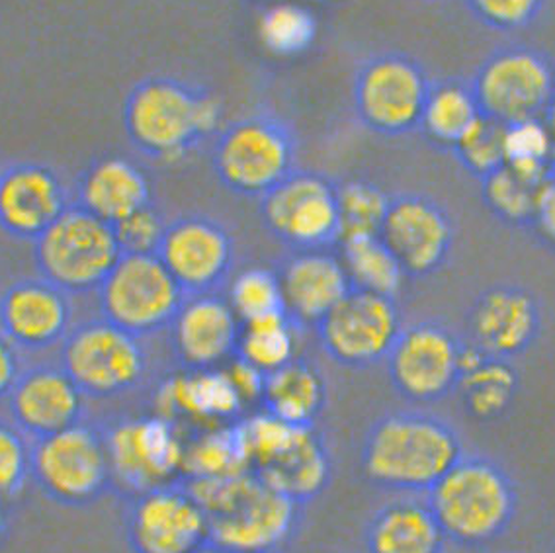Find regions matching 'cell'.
<instances>
[{
	"label": "cell",
	"mask_w": 555,
	"mask_h": 553,
	"mask_svg": "<svg viewBox=\"0 0 555 553\" xmlns=\"http://www.w3.org/2000/svg\"><path fill=\"white\" fill-rule=\"evenodd\" d=\"M464 452L456 428L425 411H393L377 419L362 446L370 484L396 493H428Z\"/></svg>",
	"instance_id": "cell-1"
},
{
	"label": "cell",
	"mask_w": 555,
	"mask_h": 553,
	"mask_svg": "<svg viewBox=\"0 0 555 553\" xmlns=\"http://www.w3.org/2000/svg\"><path fill=\"white\" fill-rule=\"evenodd\" d=\"M182 484L208 516V543L218 552L270 553L294 530L299 504L250 472Z\"/></svg>",
	"instance_id": "cell-2"
},
{
	"label": "cell",
	"mask_w": 555,
	"mask_h": 553,
	"mask_svg": "<svg viewBox=\"0 0 555 553\" xmlns=\"http://www.w3.org/2000/svg\"><path fill=\"white\" fill-rule=\"evenodd\" d=\"M218 100L189 82L153 77L135 85L124 104V128L133 147L157 160H179L216 133Z\"/></svg>",
	"instance_id": "cell-3"
},
{
	"label": "cell",
	"mask_w": 555,
	"mask_h": 553,
	"mask_svg": "<svg viewBox=\"0 0 555 553\" xmlns=\"http://www.w3.org/2000/svg\"><path fill=\"white\" fill-rule=\"evenodd\" d=\"M447 540L460 545L495 542L515 520L518 491L505 467L479 454H464L427 493Z\"/></svg>",
	"instance_id": "cell-4"
},
{
	"label": "cell",
	"mask_w": 555,
	"mask_h": 553,
	"mask_svg": "<svg viewBox=\"0 0 555 553\" xmlns=\"http://www.w3.org/2000/svg\"><path fill=\"white\" fill-rule=\"evenodd\" d=\"M247 472L294 503L315 499L327 487L331 458L313 426H296L267 411L235 423Z\"/></svg>",
	"instance_id": "cell-5"
},
{
	"label": "cell",
	"mask_w": 555,
	"mask_h": 553,
	"mask_svg": "<svg viewBox=\"0 0 555 553\" xmlns=\"http://www.w3.org/2000/svg\"><path fill=\"white\" fill-rule=\"evenodd\" d=\"M121 255L114 226L79 204H70L34 241L40 276L69 296L99 292Z\"/></svg>",
	"instance_id": "cell-6"
},
{
	"label": "cell",
	"mask_w": 555,
	"mask_h": 553,
	"mask_svg": "<svg viewBox=\"0 0 555 553\" xmlns=\"http://www.w3.org/2000/svg\"><path fill=\"white\" fill-rule=\"evenodd\" d=\"M481 116L501 126L545 121L555 104V63L532 46H505L469 80Z\"/></svg>",
	"instance_id": "cell-7"
},
{
	"label": "cell",
	"mask_w": 555,
	"mask_h": 553,
	"mask_svg": "<svg viewBox=\"0 0 555 553\" xmlns=\"http://www.w3.org/2000/svg\"><path fill=\"white\" fill-rule=\"evenodd\" d=\"M211 160L225 189L262 198L296 170V138L276 116L253 114L219 133Z\"/></svg>",
	"instance_id": "cell-8"
},
{
	"label": "cell",
	"mask_w": 555,
	"mask_h": 553,
	"mask_svg": "<svg viewBox=\"0 0 555 553\" xmlns=\"http://www.w3.org/2000/svg\"><path fill=\"white\" fill-rule=\"evenodd\" d=\"M30 477L53 503H96L114 487L104 430L80 421L57 435L34 440Z\"/></svg>",
	"instance_id": "cell-9"
},
{
	"label": "cell",
	"mask_w": 555,
	"mask_h": 553,
	"mask_svg": "<svg viewBox=\"0 0 555 553\" xmlns=\"http://www.w3.org/2000/svg\"><path fill=\"white\" fill-rule=\"evenodd\" d=\"M61 368L85 397L106 399L128 394L147 372L141 338L104 317L73 326L61 343Z\"/></svg>",
	"instance_id": "cell-10"
},
{
	"label": "cell",
	"mask_w": 555,
	"mask_h": 553,
	"mask_svg": "<svg viewBox=\"0 0 555 553\" xmlns=\"http://www.w3.org/2000/svg\"><path fill=\"white\" fill-rule=\"evenodd\" d=\"M96 294L100 317L139 338L169 329L189 297L155 253L121 255Z\"/></svg>",
	"instance_id": "cell-11"
},
{
	"label": "cell",
	"mask_w": 555,
	"mask_h": 553,
	"mask_svg": "<svg viewBox=\"0 0 555 553\" xmlns=\"http://www.w3.org/2000/svg\"><path fill=\"white\" fill-rule=\"evenodd\" d=\"M433 80L405 53H377L360 65L354 110L364 128L384 138H401L421 126Z\"/></svg>",
	"instance_id": "cell-12"
},
{
	"label": "cell",
	"mask_w": 555,
	"mask_h": 553,
	"mask_svg": "<svg viewBox=\"0 0 555 553\" xmlns=\"http://www.w3.org/2000/svg\"><path fill=\"white\" fill-rule=\"evenodd\" d=\"M466 340L450 326L423 319L403 325L386 358L387 376L411 403H437L456 391Z\"/></svg>",
	"instance_id": "cell-13"
},
{
	"label": "cell",
	"mask_w": 555,
	"mask_h": 553,
	"mask_svg": "<svg viewBox=\"0 0 555 553\" xmlns=\"http://www.w3.org/2000/svg\"><path fill=\"white\" fill-rule=\"evenodd\" d=\"M260 216L294 250H327L343 237L337 184L319 172L296 168L260 198Z\"/></svg>",
	"instance_id": "cell-14"
},
{
	"label": "cell",
	"mask_w": 555,
	"mask_h": 553,
	"mask_svg": "<svg viewBox=\"0 0 555 553\" xmlns=\"http://www.w3.org/2000/svg\"><path fill=\"white\" fill-rule=\"evenodd\" d=\"M403 325L396 297L352 286L315 331L331 360L364 370L386 362Z\"/></svg>",
	"instance_id": "cell-15"
},
{
	"label": "cell",
	"mask_w": 555,
	"mask_h": 553,
	"mask_svg": "<svg viewBox=\"0 0 555 553\" xmlns=\"http://www.w3.org/2000/svg\"><path fill=\"white\" fill-rule=\"evenodd\" d=\"M104 436L112 481L131 497L175 484L182 475L184 442L169 419L155 415L119 421L104 430Z\"/></svg>",
	"instance_id": "cell-16"
},
{
	"label": "cell",
	"mask_w": 555,
	"mask_h": 553,
	"mask_svg": "<svg viewBox=\"0 0 555 553\" xmlns=\"http://www.w3.org/2000/svg\"><path fill=\"white\" fill-rule=\"evenodd\" d=\"M208 538V516L182 481L133 497L128 514L133 553H194Z\"/></svg>",
	"instance_id": "cell-17"
},
{
	"label": "cell",
	"mask_w": 555,
	"mask_h": 553,
	"mask_svg": "<svg viewBox=\"0 0 555 553\" xmlns=\"http://www.w3.org/2000/svg\"><path fill=\"white\" fill-rule=\"evenodd\" d=\"M379 239L406 278H427L447 265L454 247V223L437 200L397 194L389 198Z\"/></svg>",
	"instance_id": "cell-18"
},
{
	"label": "cell",
	"mask_w": 555,
	"mask_h": 553,
	"mask_svg": "<svg viewBox=\"0 0 555 553\" xmlns=\"http://www.w3.org/2000/svg\"><path fill=\"white\" fill-rule=\"evenodd\" d=\"M155 255L186 296L218 292L235 257L228 229L206 216H184L167 223Z\"/></svg>",
	"instance_id": "cell-19"
},
{
	"label": "cell",
	"mask_w": 555,
	"mask_h": 553,
	"mask_svg": "<svg viewBox=\"0 0 555 553\" xmlns=\"http://www.w3.org/2000/svg\"><path fill=\"white\" fill-rule=\"evenodd\" d=\"M467 345L501 360L528 352L542 329V309L530 290L499 284L474 299L466 317Z\"/></svg>",
	"instance_id": "cell-20"
},
{
	"label": "cell",
	"mask_w": 555,
	"mask_h": 553,
	"mask_svg": "<svg viewBox=\"0 0 555 553\" xmlns=\"http://www.w3.org/2000/svg\"><path fill=\"white\" fill-rule=\"evenodd\" d=\"M70 329V296L46 278H22L0 294V333L18 350H48Z\"/></svg>",
	"instance_id": "cell-21"
},
{
	"label": "cell",
	"mask_w": 555,
	"mask_h": 553,
	"mask_svg": "<svg viewBox=\"0 0 555 553\" xmlns=\"http://www.w3.org/2000/svg\"><path fill=\"white\" fill-rule=\"evenodd\" d=\"M169 331L184 370H214L237 352L241 321L229 299L211 292L186 297Z\"/></svg>",
	"instance_id": "cell-22"
},
{
	"label": "cell",
	"mask_w": 555,
	"mask_h": 553,
	"mask_svg": "<svg viewBox=\"0 0 555 553\" xmlns=\"http://www.w3.org/2000/svg\"><path fill=\"white\" fill-rule=\"evenodd\" d=\"M7 401L12 423L31 442L77 425L85 413V396L61 365L22 370Z\"/></svg>",
	"instance_id": "cell-23"
},
{
	"label": "cell",
	"mask_w": 555,
	"mask_h": 553,
	"mask_svg": "<svg viewBox=\"0 0 555 553\" xmlns=\"http://www.w3.org/2000/svg\"><path fill=\"white\" fill-rule=\"evenodd\" d=\"M69 206L53 168L18 163L0 172V229L11 237L34 243Z\"/></svg>",
	"instance_id": "cell-24"
},
{
	"label": "cell",
	"mask_w": 555,
	"mask_h": 553,
	"mask_svg": "<svg viewBox=\"0 0 555 553\" xmlns=\"http://www.w3.org/2000/svg\"><path fill=\"white\" fill-rule=\"evenodd\" d=\"M284 309L296 325H318L352 290L347 268L328 250H294L278 272Z\"/></svg>",
	"instance_id": "cell-25"
},
{
	"label": "cell",
	"mask_w": 555,
	"mask_h": 553,
	"mask_svg": "<svg viewBox=\"0 0 555 553\" xmlns=\"http://www.w3.org/2000/svg\"><path fill=\"white\" fill-rule=\"evenodd\" d=\"M75 204L116 226L153 204L150 178L129 158H99L79 178Z\"/></svg>",
	"instance_id": "cell-26"
},
{
	"label": "cell",
	"mask_w": 555,
	"mask_h": 553,
	"mask_svg": "<svg viewBox=\"0 0 555 553\" xmlns=\"http://www.w3.org/2000/svg\"><path fill=\"white\" fill-rule=\"evenodd\" d=\"M245 401L225 370H184L159 389V415L175 423L189 416L214 426L225 425L241 413Z\"/></svg>",
	"instance_id": "cell-27"
},
{
	"label": "cell",
	"mask_w": 555,
	"mask_h": 553,
	"mask_svg": "<svg viewBox=\"0 0 555 553\" xmlns=\"http://www.w3.org/2000/svg\"><path fill=\"white\" fill-rule=\"evenodd\" d=\"M444 540L427 501L416 499L384 504L366 528L367 553H442Z\"/></svg>",
	"instance_id": "cell-28"
},
{
	"label": "cell",
	"mask_w": 555,
	"mask_h": 553,
	"mask_svg": "<svg viewBox=\"0 0 555 553\" xmlns=\"http://www.w3.org/2000/svg\"><path fill=\"white\" fill-rule=\"evenodd\" d=\"M264 411L284 423L313 426L327 401V384L315 365L296 358L264 377Z\"/></svg>",
	"instance_id": "cell-29"
},
{
	"label": "cell",
	"mask_w": 555,
	"mask_h": 553,
	"mask_svg": "<svg viewBox=\"0 0 555 553\" xmlns=\"http://www.w3.org/2000/svg\"><path fill=\"white\" fill-rule=\"evenodd\" d=\"M520 377L511 360L483 355L466 343L462 377L456 391L467 415L477 421H495L513 406Z\"/></svg>",
	"instance_id": "cell-30"
},
{
	"label": "cell",
	"mask_w": 555,
	"mask_h": 553,
	"mask_svg": "<svg viewBox=\"0 0 555 553\" xmlns=\"http://www.w3.org/2000/svg\"><path fill=\"white\" fill-rule=\"evenodd\" d=\"M479 116L481 112L469 82L433 80L418 129L435 147L452 151Z\"/></svg>",
	"instance_id": "cell-31"
},
{
	"label": "cell",
	"mask_w": 555,
	"mask_h": 553,
	"mask_svg": "<svg viewBox=\"0 0 555 553\" xmlns=\"http://www.w3.org/2000/svg\"><path fill=\"white\" fill-rule=\"evenodd\" d=\"M338 245L340 260L347 268L352 286L384 296L396 297L399 294L405 282V272L379 235L343 239Z\"/></svg>",
	"instance_id": "cell-32"
},
{
	"label": "cell",
	"mask_w": 555,
	"mask_h": 553,
	"mask_svg": "<svg viewBox=\"0 0 555 553\" xmlns=\"http://www.w3.org/2000/svg\"><path fill=\"white\" fill-rule=\"evenodd\" d=\"M296 329L298 325L289 319L288 313L241 323L235 356L268 376L298 358Z\"/></svg>",
	"instance_id": "cell-33"
},
{
	"label": "cell",
	"mask_w": 555,
	"mask_h": 553,
	"mask_svg": "<svg viewBox=\"0 0 555 553\" xmlns=\"http://www.w3.org/2000/svg\"><path fill=\"white\" fill-rule=\"evenodd\" d=\"M247 472L237 430L233 425L211 426L184 445L182 479H218Z\"/></svg>",
	"instance_id": "cell-34"
},
{
	"label": "cell",
	"mask_w": 555,
	"mask_h": 553,
	"mask_svg": "<svg viewBox=\"0 0 555 553\" xmlns=\"http://www.w3.org/2000/svg\"><path fill=\"white\" fill-rule=\"evenodd\" d=\"M481 182V198L487 209L511 228H530L534 218L535 194L540 184L503 165Z\"/></svg>",
	"instance_id": "cell-35"
},
{
	"label": "cell",
	"mask_w": 555,
	"mask_h": 553,
	"mask_svg": "<svg viewBox=\"0 0 555 553\" xmlns=\"http://www.w3.org/2000/svg\"><path fill=\"white\" fill-rule=\"evenodd\" d=\"M338 211L343 239L379 235L389 198L384 190L367 180H347L337 184Z\"/></svg>",
	"instance_id": "cell-36"
},
{
	"label": "cell",
	"mask_w": 555,
	"mask_h": 553,
	"mask_svg": "<svg viewBox=\"0 0 555 553\" xmlns=\"http://www.w3.org/2000/svg\"><path fill=\"white\" fill-rule=\"evenodd\" d=\"M228 299L241 323L286 313L280 278L267 268H250L241 272L231 282Z\"/></svg>",
	"instance_id": "cell-37"
},
{
	"label": "cell",
	"mask_w": 555,
	"mask_h": 553,
	"mask_svg": "<svg viewBox=\"0 0 555 553\" xmlns=\"http://www.w3.org/2000/svg\"><path fill=\"white\" fill-rule=\"evenodd\" d=\"M260 38L276 55H298L315 38V21L311 12L298 4H276L260 21Z\"/></svg>",
	"instance_id": "cell-38"
},
{
	"label": "cell",
	"mask_w": 555,
	"mask_h": 553,
	"mask_svg": "<svg viewBox=\"0 0 555 553\" xmlns=\"http://www.w3.org/2000/svg\"><path fill=\"white\" fill-rule=\"evenodd\" d=\"M452 153L472 177L477 180L486 178L506 163L505 126L479 116L476 124L467 129L466 136L457 141Z\"/></svg>",
	"instance_id": "cell-39"
},
{
	"label": "cell",
	"mask_w": 555,
	"mask_h": 553,
	"mask_svg": "<svg viewBox=\"0 0 555 553\" xmlns=\"http://www.w3.org/2000/svg\"><path fill=\"white\" fill-rule=\"evenodd\" d=\"M14 423L0 421V501L21 493L30 479L31 445Z\"/></svg>",
	"instance_id": "cell-40"
},
{
	"label": "cell",
	"mask_w": 555,
	"mask_h": 553,
	"mask_svg": "<svg viewBox=\"0 0 555 553\" xmlns=\"http://www.w3.org/2000/svg\"><path fill=\"white\" fill-rule=\"evenodd\" d=\"M467 9L487 28L525 30L544 11L545 0H466Z\"/></svg>",
	"instance_id": "cell-41"
},
{
	"label": "cell",
	"mask_w": 555,
	"mask_h": 553,
	"mask_svg": "<svg viewBox=\"0 0 555 553\" xmlns=\"http://www.w3.org/2000/svg\"><path fill=\"white\" fill-rule=\"evenodd\" d=\"M165 229H167V221L153 204L147 208L139 209L114 226L124 255L157 253Z\"/></svg>",
	"instance_id": "cell-42"
},
{
	"label": "cell",
	"mask_w": 555,
	"mask_h": 553,
	"mask_svg": "<svg viewBox=\"0 0 555 553\" xmlns=\"http://www.w3.org/2000/svg\"><path fill=\"white\" fill-rule=\"evenodd\" d=\"M530 229H535L542 241L550 247H555V170L538 189Z\"/></svg>",
	"instance_id": "cell-43"
},
{
	"label": "cell",
	"mask_w": 555,
	"mask_h": 553,
	"mask_svg": "<svg viewBox=\"0 0 555 553\" xmlns=\"http://www.w3.org/2000/svg\"><path fill=\"white\" fill-rule=\"evenodd\" d=\"M21 374L22 364L18 348L0 333V401L9 399L12 387L18 382Z\"/></svg>",
	"instance_id": "cell-44"
},
{
	"label": "cell",
	"mask_w": 555,
	"mask_h": 553,
	"mask_svg": "<svg viewBox=\"0 0 555 553\" xmlns=\"http://www.w3.org/2000/svg\"><path fill=\"white\" fill-rule=\"evenodd\" d=\"M7 530V513H4V506H2V501H0V536L4 533Z\"/></svg>",
	"instance_id": "cell-45"
},
{
	"label": "cell",
	"mask_w": 555,
	"mask_h": 553,
	"mask_svg": "<svg viewBox=\"0 0 555 553\" xmlns=\"http://www.w3.org/2000/svg\"><path fill=\"white\" fill-rule=\"evenodd\" d=\"M194 553H221V552H218V550H216V548H214V545H209V543H206V545H204V548H199L198 552H194Z\"/></svg>",
	"instance_id": "cell-46"
}]
</instances>
